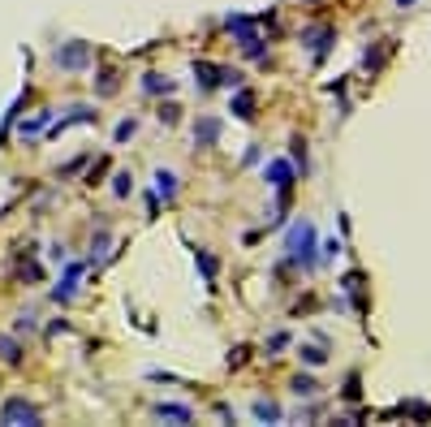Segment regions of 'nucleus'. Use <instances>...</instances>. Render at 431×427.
Instances as JSON below:
<instances>
[{"mask_svg": "<svg viewBox=\"0 0 431 427\" xmlns=\"http://www.w3.org/2000/svg\"><path fill=\"white\" fill-rule=\"evenodd\" d=\"M5 419H27V423H31V419H35V410H31V406H22V401H13V406L5 410Z\"/></svg>", "mask_w": 431, "mask_h": 427, "instance_id": "nucleus-1", "label": "nucleus"}]
</instances>
